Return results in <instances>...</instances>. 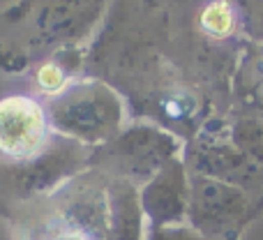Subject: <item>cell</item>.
Listing matches in <instances>:
<instances>
[{"label": "cell", "instance_id": "obj_3", "mask_svg": "<svg viewBox=\"0 0 263 240\" xmlns=\"http://www.w3.org/2000/svg\"><path fill=\"white\" fill-rule=\"evenodd\" d=\"M109 0H21L5 19L28 21V40L35 49L67 51L92 35Z\"/></svg>", "mask_w": 263, "mask_h": 240}, {"label": "cell", "instance_id": "obj_1", "mask_svg": "<svg viewBox=\"0 0 263 240\" xmlns=\"http://www.w3.org/2000/svg\"><path fill=\"white\" fill-rule=\"evenodd\" d=\"M21 208L16 240H139L136 192L97 167Z\"/></svg>", "mask_w": 263, "mask_h": 240}, {"label": "cell", "instance_id": "obj_2", "mask_svg": "<svg viewBox=\"0 0 263 240\" xmlns=\"http://www.w3.org/2000/svg\"><path fill=\"white\" fill-rule=\"evenodd\" d=\"M44 104L53 134L83 148H102L123 130V100L109 83L100 79L72 81Z\"/></svg>", "mask_w": 263, "mask_h": 240}, {"label": "cell", "instance_id": "obj_7", "mask_svg": "<svg viewBox=\"0 0 263 240\" xmlns=\"http://www.w3.org/2000/svg\"><path fill=\"white\" fill-rule=\"evenodd\" d=\"M201 26L205 28L213 35H227L233 26V12L227 3L217 0V3H210L208 7L201 14Z\"/></svg>", "mask_w": 263, "mask_h": 240}, {"label": "cell", "instance_id": "obj_6", "mask_svg": "<svg viewBox=\"0 0 263 240\" xmlns=\"http://www.w3.org/2000/svg\"><path fill=\"white\" fill-rule=\"evenodd\" d=\"M32 81H35L37 90L44 93L46 97H53L58 95L63 88L69 86V77H67V69L63 67L58 58H51L44 60V63L37 65L35 74H32Z\"/></svg>", "mask_w": 263, "mask_h": 240}, {"label": "cell", "instance_id": "obj_5", "mask_svg": "<svg viewBox=\"0 0 263 240\" xmlns=\"http://www.w3.org/2000/svg\"><path fill=\"white\" fill-rule=\"evenodd\" d=\"M53 139L46 104L32 95L0 97V157L7 164L28 162Z\"/></svg>", "mask_w": 263, "mask_h": 240}, {"label": "cell", "instance_id": "obj_4", "mask_svg": "<svg viewBox=\"0 0 263 240\" xmlns=\"http://www.w3.org/2000/svg\"><path fill=\"white\" fill-rule=\"evenodd\" d=\"M92 150L53 134L44 150L28 162L5 164L0 173L3 192L18 206H28L53 194L74 176L90 167Z\"/></svg>", "mask_w": 263, "mask_h": 240}]
</instances>
